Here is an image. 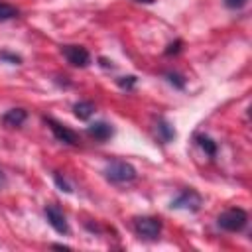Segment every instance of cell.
Returning <instances> with one entry per match:
<instances>
[{
    "mask_svg": "<svg viewBox=\"0 0 252 252\" xmlns=\"http://www.w3.org/2000/svg\"><path fill=\"white\" fill-rule=\"evenodd\" d=\"M102 173H104V177H106V181H110V183H130V181H134L136 179V167L132 165V163H128V161H120V159H116V161H110L104 169H102Z\"/></svg>",
    "mask_w": 252,
    "mask_h": 252,
    "instance_id": "obj_1",
    "label": "cell"
},
{
    "mask_svg": "<svg viewBox=\"0 0 252 252\" xmlns=\"http://www.w3.org/2000/svg\"><path fill=\"white\" fill-rule=\"evenodd\" d=\"M246 222H248V215H246L244 209H238V207L226 209L217 219V224L222 230H228V232H240L246 226Z\"/></svg>",
    "mask_w": 252,
    "mask_h": 252,
    "instance_id": "obj_2",
    "label": "cell"
},
{
    "mask_svg": "<svg viewBox=\"0 0 252 252\" xmlns=\"http://www.w3.org/2000/svg\"><path fill=\"white\" fill-rule=\"evenodd\" d=\"M134 230L142 238H158L161 232V220L158 217H138L134 219Z\"/></svg>",
    "mask_w": 252,
    "mask_h": 252,
    "instance_id": "obj_3",
    "label": "cell"
},
{
    "mask_svg": "<svg viewBox=\"0 0 252 252\" xmlns=\"http://www.w3.org/2000/svg\"><path fill=\"white\" fill-rule=\"evenodd\" d=\"M201 203H203V199H201V195L195 191V189H183L173 201H171V209H185V211H191V213H195V211H199L201 209Z\"/></svg>",
    "mask_w": 252,
    "mask_h": 252,
    "instance_id": "obj_4",
    "label": "cell"
},
{
    "mask_svg": "<svg viewBox=\"0 0 252 252\" xmlns=\"http://www.w3.org/2000/svg\"><path fill=\"white\" fill-rule=\"evenodd\" d=\"M45 122L49 124V128H51V132H53L57 142L67 144V146H77L79 144V134L73 132L69 126H65V124H61V122H57L53 118H45Z\"/></svg>",
    "mask_w": 252,
    "mask_h": 252,
    "instance_id": "obj_5",
    "label": "cell"
},
{
    "mask_svg": "<svg viewBox=\"0 0 252 252\" xmlns=\"http://www.w3.org/2000/svg\"><path fill=\"white\" fill-rule=\"evenodd\" d=\"M43 213H45V219H47L49 226H51L55 232H59V234H69L67 219H65L63 211H61L59 207H55V205H47V207L43 209Z\"/></svg>",
    "mask_w": 252,
    "mask_h": 252,
    "instance_id": "obj_6",
    "label": "cell"
},
{
    "mask_svg": "<svg viewBox=\"0 0 252 252\" xmlns=\"http://www.w3.org/2000/svg\"><path fill=\"white\" fill-rule=\"evenodd\" d=\"M61 51L73 67H87L91 63V55L83 45H63Z\"/></svg>",
    "mask_w": 252,
    "mask_h": 252,
    "instance_id": "obj_7",
    "label": "cell"
},
{
    "mask_svg": "<svg viewBox=\"0 0 252 252\" xmlns=\"http://www.w3.org/2000/svg\"><path fill=\"white\" fill-rule=\"evenodd\" d=\"M28 118V112L24 110V108H10V110H6L4 114H2V124L6 126V128H18V126H22L24 124V120Z\"/></svg>",
    "mask_w": 252,
    "mask_h": 252,
    "instance_id": "obj_8",
    "label": "cell"
},
{
    "mask_svg": "<svg viewBox=\"0 0 252 252\" xmlns=\"http://www.w3.org/2000/svg\"><path fill=\"white\" fill-rule=\"evenodd\" d=\"M112 126L106 124V122H93L89 128H87V134L91 138H94L96 142H106L110 136H112Z\"/></svg>",
    "mask_w": 252,
    "mask_h": 252,
    "instance_id": "obj_9",
    "label": "cell"
},
{
    "mask_svg": "<svg viewBox=\"0 0 252 252\" xmlns=\"http://www.w3.org/2000/svg\"><path fill=\"white\" fill-rule=\"evenodd\" d=\"M73 112H75V116L79 120H89L94 114V106L89 100H79V102L73 104Z\"/></svg>",
    "mask_w": 252,
    "mask_h": 252,
    "instance_id": "obj_10",
    "label": "cell"
},
{
    "mask_svg": "<svg viewBox=\"0 0 252 252\" xmlns=\"http://www.w3.org/2000/svg\"><path fill=\"white\" fill-rule=\"evenodd\" d=\"M195 142H197V144L203 148V152H205L209 158H215V156H217V144H215V142H213L209 136L197 134V136H195Z\"/></svg>",
    "mask_w": 252,
    "mask_h": 252,
    "instance_id": "obj_11",
    "label": "cell"
},
{
    "mask_svg": "<svg viewBox=\"0 0 252 252\" xmlns=\"http://www.w3.org/2000/svg\"><path fill=\"white\" fill-rule=\"evenodd\" d=\"M158 134H159V138L163 140V142H171L173 138H175V130H173V126L169 124V122H165L163 118H159L158 120Z\"/></svg>",
    "mask_w": 252,
    "mask_h": 252,
    "instance_id": "obj_12",
    "label": "cell"
},
{
    "mask_svg": "<svg viewBox=\"0 0 252 252\" xmlns=\"http://www.w3.org/2000/svg\"><path fill=\"white\" fill-rule=\"evenodd\" d=\"M20 16V10L8 2H2L0 0V22H6V20H14Z\"/></svg>",
    "mask_w": 252,
    "mask_h": 252,
    "instance_id": "obj_13",
    "label": "cell"
},
{
    "mask_svg": "<svg viewBox=\"0 0 252 252\" xmlns=\"http://www.w3.org/2000/svg\"><path fill=\"white\" fill-rule=\"evenodd\" d=\"M53 179H55V185H57L61 191H65V193H71V191H73V189H71V185L67 183V179H65V177H61V173H59V171H55V173H53Z\"/></svg>",
    "mask_w": 252,
    "mask_h": 252,
    "instance_id": "obj_14",
    "label": "cell"
},
{
    "mask_svg": "<svg viewBox=\"0 0 252 252\" xmlns=\"http://www.w3.org/2000/svg\"><path fill=\"white\" fill-rule=\"evenodd\" d=\"M165 79H167L173 87H177V89H183V87H185V79H183L181 75H177V73H165Z\"/></svg>",
    "mask_w": 252,
    "mask_h": 252,
    "instance_id": "obj_15",
    "label": "cell"
},
{
    "mask_svg": "<svg viewBox=\"0 0 252 252\" xmlns=\"http://www.w3.org/2000/svg\"><path fill=\"white\" fill-rule=\"evenodd\" d=\"M116 83H118V87H120V89L130 91V89L136 85V77H134V75H126V77H120Z\"/></svg>",
    "mask_w": 252,
    "mask_h": 252,
    "instance_id": "obj_16",
    "label": "cell"
},
{
    "mask_svg": "<svg viewBox=\"0 0 252 252\" xmlns=\"http://www.w3.org/2000/svg\"><path fill=\"white\" fill-rule=\"evenodd\" d=\"M0 59H6V61H10V63H14V65H20V63H22V57H20V55L8 53V51H2V53H0Z\"/></svg>",
    "mask_w": 252,
    "mask_h": 252,
    "instance_id": "obj_17",
    "label": "cell"
},
{
    "mask_svg": "<svg viewBox=\"0 0 252 252\" xmlns=\"http://www.w3.org/2000/svg\"><path fill=\"white\" fill-rule=\"evenodd\" d=\"M179 49H181V39H177V41L169 43V45H167V49H165V55H171V53H179Z\"/></svg>",
    "mask_w": 252,
    "mask_h": 252,
    "instance_id": "obj_18",
    "label": "cell"
},
{
    "mask_svg": "<svg viewBox=\"0 0 252 252\" xmlns=\"http://www.w3.org/2000/svg\"><path fill=\"white\" fill-rule=\"evenodd\" d=\"M246 2H248V0H224V4H226L228 8H232V10H238V8L246 6Z\"/></svg>",
    "mask_w": 252,
    "mask_h": 252,
    "instance_id": "obj_19",
    "label": "cell"
},
{
    "mask_svg": "<svg viewBox=\"0 0 252 252\" xmlns=\"http://www.w3.org/2000/svg\"><path fill=\"white\" fill-rule=\"evenodd\" d=\"M4 185H6V175H4V171L0 169V189H2Z\"/></svg>",
    "mask_w": 252,
    "mask_h": 252,
    "instance_id": "obj_20",
    "label": "cell"
},
{
    "mask_svg": "<svg viewBox=\"0 0 252 252\" xmlns=\"http://www.w3.org/2000/svg\"><path fill=\"white\" fill-rule=\"evenodd\" d=\"M51 248H57V250H71L69 246H65V244H53Z\"/></svg>",
    "mask_w": 252,
    "mask_h": 252,
    "instance_id": "obj_21",
    "label": "cell"
},
{
    "mask_svg": "<svg viewBox=\"0 0 252 252\" xmlns=\"http://www.w3.org/2000/svg\"><path fill=\"white\" fill-rule=\"evenodd\" d=\"M136 2H142V4H152L154 0H136Z\"/></svg>",
    "mask_w": 252,
    "mask_h": 252,
    "instance_id": "obj_22",
    "label": "cell"
}]
</instances>
